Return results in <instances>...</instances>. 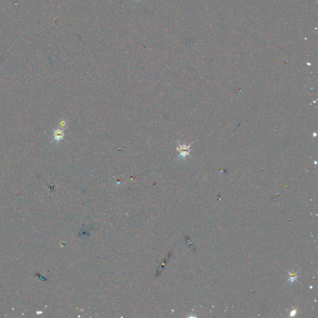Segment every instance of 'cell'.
Wrapping results in <instances>:
<instances>
[{"label": "cell", "mask_w": 318, "mask_h": 318, "mask_svg": "<svg viewBox=\"0 0 318 318\" xmlns=\"http://www.w3.org/2000/svg\"><path fill=\"white\" fill-rule=\"evenodd\" d=\"M179 148L178 150L180 152V154L177 157L176 160H179V159L185 158L187 156L189 155V152H190V148H189V145H186L185 144H181L179 143Z\"/></svg>", "instance_id": "obj_1"}, {"label": "cell", "mask_w": 318, "mask_h": 318, "mask_svg": "<svg viewBox=\"0 0 318 318\" xmlns=\"http://www.w3.org/2000/svg\"><path fill=\"white\" fill-rule=\"evenodd\" d=\"M64 129L63 128H58L56 129L53 130V139L52 140V142H60V140H64Z\"/></svg>", "instance_id": "obj_2"}, {"label": "cell", "mask_w": 318, "mask_h": 318, "mask_svg": "<svg viewBox=\"0 0 318 318\" xmlns=\"http://www.w3.org/2000/svg\"><path fill=\"white\" fill-rule=\"evenodd\" d=\"M170 255H171V254L169 253L166 258H165V259L163 260V262L161 264V265H160V267H159L158 269L157 272H156L155 273V277H157L160 274V273L162 272V270L164 269V268L166 267V264H167L169 259H170Z\"/></svg>", "instance_id": "obj_3"}, {"label": "cell", "mask_w": 318, "mask_h": 318, "mask_svg": "<svg viewBox=\"0 0 318 318\" xmlns=\"http://www.w3.org/2000/svg\"><path fill=\"white\" fill-rule=\"evenodd\" d=\"M289 273V275H290V277H289V279L288 280L290 281V282H293L294 281L296 280H297V273H295V272H288Z\"/></svg>", "instance_id": "obj_4"}, {"label": "cell", "mask_w": 318, "mask_h": 318, "mask_svg": "<svg viewBox=\"0 0 318 318\" xmlns=\"http://www.w3.org/2000/svg\"><path fill=\"white\" fill-rule=\"evenodd\" d=\"M66 124H67V122L66 120H64V119H62V121H60V126L61 128H63V129H65V128L66 127Z\"/></svg>", "instance_id": "obj_5"}]
</instances>
